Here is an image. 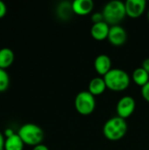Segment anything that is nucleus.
<instances>
[{
    "mask_svg": "<svg viewBox=\"0 0 149 150\" xmlns=\"http://www.w3.org/2000/svg\"><path fill=\"white\" fill-rule=\"evenodd\" d=\"M3 134H4L5 138H9V137H11L12 135H14L15 132H14V130L11 127H6Z\"/></svg>",
    "mask_w": 149,
    "mask_h": 150,
    "instance_id": "nucleus-21",
    "label": "nucleus"
},
{
    "mask_svg": "<svg viewBox=\"0 0 149 150\" xmlns=\"http://www.w3.org/2000/svg\"><path fill=\"white\" fill-rule=\"evenodd\" d=\"M142 68L149 74V58L144 60V62H142Z\"/></svg>",
    "mask_w": 149,
    "mask_h": 150,
    "instance_id": "nucleus-24",
    "label": "nucleus"
},
{
    "mask_svg": "<svg viewBox=\"0 0 149 150\" xmlns=\"http://www.w3.org/2000/svg\"><path fill=\"white\" fill-rule=\"evenodd\" d=\"M17 134L25 144L32 147L41 144L44 139V132L42 128L33 123L22 125Z\"/></svg>",
    "mask_w": 149,
    "mask_h": 150,
    "instance_id": "nucleus-4",
    "label": "nucleus"
},
{
    "mask_svg": "<svg viewBox=\"0 0 149 150\" xmlns=\"http://www.w3.org/2000/svg\"><path fill=\"white\" fill-rule=\"evenodd\" d=\"M110 27L111 26L105 21L93 24L90 29V34L96 40H104L108 38Z\"/></svg>",
    "mask_w": 149,
    "mask_h": 150,
    "instance_id": "nucleus-11",
    "label": "nucleus"
},
{
    "mask_svg": "<svg viewBox=\"0 0 149 150\" xmlns=\"http://www.w3.org/2000/svg\"><path fill=\"white\" fill-rule=\"evenodd\" d=\"M102 13L105 22H106L108 25H117L126 16L125 3L119 0L111 1L105 5Z\"/></svg>",
    "mask_w": 149,
    "mask_h": 150,
    "instance_id": "nucleus-3",
    "label": "nucleus"
},
{
    "mask_svg": "<svg viewBox=\"0 0 149 150\" xmlns=\"http://www.w3.org/2000/svg\"><path fill=\"white\" fill-rule=\"evenodd\" d=\"M7 11V7L4 2H3L2 0H0V18H4L6 14Z\"/></svg>",
    "mask_w": 149,
    "mask_h": 150,
    "instance_id": "nucleus-20",
    "label": "nucleus"
},
{
    "mask_svg": "<svg viewBox=\"0 0 149 150\" xmlns=\"http://www.w3.org/2000/svg\"><path fill=\"white\" fill-rule=\"evenodd\" d=\"M32 150H49V149H48L46 145H44V144L41 143V144H40V145H37V146L33 147Z\"/></svg>",
    "mask_w": 149,
    "mask_h": 150,
    "instance_id": "nucleus-23",
    "label": "nucleus"
},
{
    "mask_svg": "<svg viewBox=\"0 0 149 150\" xmlns=\"http://www.w3.org/2000/svg\"><path fill=\"white\" fill-rule=\"evenodd\" d=\"M135 107H136V102L134 98L131 96H124L119 100L117 104V107H116L117 114L119 117L126 120L134 112Z\"/></svg>",
    "mask_w": 149,
    "mask_h": 150,
    "instance_id": "nucleus-6",
    "label": "nucleus"
},
{
    "mask_svg": "<svg viewBox=\"0 0 149 150\" xmlns=\"http://www.w3.org/2000/svg\"><path fill=\"white\" fill-rule=\"evenodd\" d=\"M106 89L107 87L104 77H95L90 80L88 87V91L95 97L103 94Z\"/></svg>",
    "mask_w": 149,
    "mask_h": 150,
    "instance_id": "nucleus-12",
    "label": "nucleus"
},
{
    "mask_svg": "<svg viewBox=\"0 0 149 150\" xmlns=\"http://www.w3.org/2000/svg\"><path fill=\"white\" fill-rule=\"evenodd\" d=\"M148 20H149V11H148Z\"/></svg>",
    "mask_w": 149,
    "mask_h": 150,
    "instance_id": "nucleus-25",
    "label": "nucleus"
},
{
    "mask_svg": "<svg viewBox=\"0 0 149 150\" xmlns=\"http://www.w3.org/2000/svg\"><path fill=\"white\" fill-rule=\"evenodd\" d=\"M132 77L133 82L141 87H143L149 82V74L142 67L137 68L133 71Z\"/></svg>",
    "mask_w": 149,
    "mask_h": 150,
    "instance_id": "nucleus-15",
    "label": "nucleus"
},
{
    "mask_svg": "<svg viewBox=\"0 0 149 150\" xmlns=\"http://www.w3.org/2000/svg\"><path fill=\"white\" fill-rule=\"evenodd\" d=\"M94 68L96 72L103 77L112 69V61L107 54H99L94 62Z\"/></svg>",
    "mask_w": 149,
    "mask_h": 150,
    "instance_id": "nucleus-9",
    "label": "nucleus"
},
{
    "mask_svg": "<svg viewBox=\"0 0 149 150\" xmlns=\"http://www.w3.org/2000/svg\"><path fill=\"white\" fill-rule=\"evenodd\" d=\"M104 79L107 89L113 91H122L127 89L130 85V76L123 69H112L105 76Z\"/></svg>",
    "mask_w": 149,
    "mask_h": 150,
    "instance_id": "nucleus-2",
    "label": "nucleus"
},
{
    "mask_svg": "<svg viewBox=\"0 0 149 150\" xmlns=\"http://www.w3.org/2000/svg\"><path fill=\"white\" fill-rule=\"evenodd\" d=\"M75 107L81 115L87 116L91 114L96 107L95 97L88 91L79 92L75 98Z\"/></svg>",
    "mask_w": 149,
    "mask_h": 150,
    "instance_id": "nucleus-5",
    "label": "nucleus"
},
{
    "mask_svg": "<svg viewBox=\"0 0 149 150\" xmlns=\"http://www.w3.org/2000/svg\"><path fill=\"white\" fill-rule=\"evenodd\" d=\"M91 20H92L93 24H97V23H100V22L105 21L103 13L102 12H95V13H93L92 16H91Z\"/></svg>",
    "mask_w": 149,
    "mask_h": 150,
    "instance_id": "nucleus-18",
    "label": "nucleus"
},
{
    "mask_svg": "<svg viewBox=\"0 0 149 150\" xmlns=\"http://www.w3.org/2000/svg\"><path fill=\"white\" fill-rule=\"evenodd\" d=\"M127 123L126 120L116 116L108 120L103 127V134L106 139L112 142L121 140L127 133Z\"/></svg>",
    "mask_w": 149,
    "mask_h": 150,
    "instance_id": "nucleus-1",
    "label": "nucleus"
},
{
    "mask_svg": "<svg viewBox=\"0 0 149 150\" xmlns=\"http://www.w3.org/2000/svg\"><path fill=\"white\" fill-rule=\"evenodd\" d=\"M14 53L9 47H3L0 49V69H5L9 68L14 62Z\"/></svg>",
    "mask_w": 149,
    "mask_h": 150,
    "instance_id": "nucleus-13",
    "label": "nucleus"
},
{
    "mask_svg": "<svg viewBox=\"0 0 149 150\" xmlns=\"http://www.w3.org/2000/svg\"><path fill=\"white\" fill-rule=\"evenodd\" d=\"M25 143L18 136V134H15L11 137L5 139L4 150H23Z\"/></svg>",
    "mask_w": 149,
    "mask_h": 150,
    "instance_id": "nucleus-14",
    "label": "nucleus"
},
{
    "mask_svg": "<svg viewBox=\"0 0 149 150\" xmlns=\"http://www.w3.org/2000/svg\"><path fill=\"white\" fill-rule=\"evenodd\" d=\"M126 15L133 18H137L141 17L147 6V2L145 0H127L125 3Z\"/></svg>",
    "mask_w": 149,
    "mask_h": 150,
    "instance_id": "nucleus-8",
    "label": "nucleus"
},
{
    "mask_svg": "<svg viewBox=\"0 0 149 150\" xmlns=\"http://www.w3.org/2000/svg\"><path fill=\"white\" fill-rule=\"evenodd\" d=\"M72 8L74 14L85 16L93 11L94 3L92 0H75L72 3Z\"/></svg>",
    "mask_w": 149,
    "mask_h": 150,
    "instance_id": "nucleus-10",
    "label": "nucleus"
},
{
    "mask_svg": "<svg viewBox=\"0 0 149 150\" xmlns=\"http://www.w3.org/2000/svg\"><path fill=\"white\" fill-rule=\"evenodd\" d=\"M56 11H57L58 17L63 20H67L68 18L71 17L72 14H74L72 3H69V2H61L58 5Z\"/></svg>",
    "mask_w": 149,
    "mask_h": 150,
    "instance_id": "nucleus-16",
    "label": "nucleus"
},
{
    "mask_svg": "<svg viewBox=\"0 0 149 150\" xmlns=\"http://www.w3.org/2000/svg\"><path fill=\"white\" fill-rule=\"evenodd\" d=\"M10 84V76L5 69H0V92L5 91Z\"/></svg>",
    "mask_w": 149,
    "mask_h": 150,
    "instance_id": "nucleus-17",
    "label": "nucleus"
},
{
    "mask_svg": "<svg viewBox=\"0 0 149 150\" xmlns=\"http://www.w3.org/2000/svg\"><path fill=\"white\" fill-rule=\"evenodd\" d=\"M108 40L109 42L116 47L122 46L126 42L127 40V33L125 28H123L121 25H112L110 27L109 35H108Z\"/></svg>",
    "mask_w": 149,
    "mask_h": 150,
    "instance_id": "nucleus-7",
    "label": "nucleus"
},
{
    "mask_svg": "<svg viewBox=\"0 0 149 150\" xmlns=\"http://www.w3.org/2000/svg\"><path fill=\"white\" fill-rule=\"evenodd\" d=\"M141 95L143 98L149 103V82L143 87H141Z\"/></svg>",
    "mask_w": 149,
    "mask_h": 150,
    "instance_id": "nucleus-19",
    "label": "nucleus"
},
{
    "mask_svg": "<svg viewBox=\"0 0 149 150\" xmlns=\"http://www.w3.org/2000/svg\"><path fill=\"white\" fill-rule=\"evenodd\" d=\"M5 137L3 133L0 132V150H4V143H5Z\"/></svg>",
    "mask_w": 149,
    "mask_h": 150,
    "instance_id": "nucleus-22",
    "label": "nucleus"
}]
</instances>
